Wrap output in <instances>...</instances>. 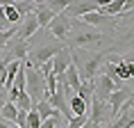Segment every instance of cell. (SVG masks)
Returning a JSON list of instances; mask_svg holds the SVG:
<instances>
[{
  "mask_svg": "<svg viewBox=\"0 0 134 128\" xmlns=\"http://www.w3.org/2000/svg\"><path fill=\"white\" fill-rule=\"evenodd\" d=\"M114 89H116V85H114L107 76H102V73L96 76V80H93V96L98 101H105L107 103V99H109V94H111Z\"/></svg>",
  "mask_w": 134,
  "mask_h": 128,
  "instance_id": "8fae6325",
  "label": "cell"
},
{
  "mask_svg": "<svg viewBox=\"0 0 134 128\" xmlns=\"http://www.w3.org/2000/svg\"><path fill=\"white\" fill-rule=\"evenodd\" d=\"M114 69H116V78L118 80H132V60H116L114 62Z\"/></svg>",
  "mask_w": 134,
  "mask_h": 128,
  "instance_id": "5bb4252c",
  "label": "cell"
},
{
  "mask_svg": "<svg viewBox=\"0 0 134 128\" xmlns=\"http://www.w3.org/2000/svg\"><path fill=\"white\" fill-rule=\"evenodd\" d=\"M7 103V89H0V107Z\"/></svg>",
  "mask_w": 134,
  "mask_h": 128,
  "instance_id": "d4e9b609",
  "label": "cell"
},
{
  "mask_svg": "<svg viewBox=\"0 0 134 128\" xmlns=\"http://www.w3.org/2000/svg\"><path fill=\"white\" fill-rule=\"evenodd\" d=\"M32 110H34V112L39 114V119H41V121L50 119V117H52V114L57 112V110H52V107L48 105V101H46V99H41L39 103H34V105H32Z\"/></svg>",
  "mask_w": 134,
  "mask_h": 128,
  "instance_id": "2e32d148",
  "label": "cell"
},
{
  "mask_svg": "<svg viewBox=\"0 0 134 128\" xmlns=\"http://www.w3.org/2000/svg\"><path fill=\"white\" fill-rule=\"evenodd\" d=\"M62 48H64L62 43H46V46L30 48V53H27V64H30V66H34V69H39L43 62L52 60V57H55Z\"/></svg>",
  "mask_w": 134,
  "mask_h": 128,
  "instance_id": "3957f363",
  "label": "cell"
},
{
  "mask_svg": "<svg viewBox=\"0 0 134 128\" xmlns=\"http://www.w3.org/2000/svg\"><path fill=\"white\" fill-rule=\"evenodd\" d=\"M127 99H132V89L130 87H118V89H114L109 94V99H107V105H109V112H111V119L114 117H118L120 107L125 103Z\"/></svg>",
  "mask_w": 134,
  "mask_h": 128,
  "instance_id": "9c48e42d",
  "label": "cell"
},
{
  "mask_svg": "<svg viewBox=\"0 0 134 128\" xmlns=\"http://www.w3.org/2000/svg\"><path fill=\"white\" fill-rule=\"evenodd\" d=\"M14 105H16V110H21V112H30V110H32V101H30V96L25 92H21L16 96Z\"/></svg>",
  "mask_w": 134,
  "mask_h": 128,
  "instance_id": "d6986e66",
  "label": "cell"
},
{
  "mask_svg": "<svg viewBox=\"0 0 134 128\" xmlns=\"http://www.w3.org/2000/svg\"><path fill=\"white\" fill-rule=\"evenodd\" d=\"M48 30H50V35L57 37L59 41H66L71 37V30H73V18H66L64 14H57L48 23Z\"/></svg>",
  "mask_w": 134,
  "mask_h": 128,
  "instance_id": "52a82bcc",
  "label": "cell"
},
{
  "mask_svg": "<svg viewBox=\"0 0 134 128\" xmlns=\"http://www.w3.org/2000/svg\"><path fill=\"white\" fill-rule=\"evenodd\" d=\"M86 119L96 124V126H102V124H111V112H109V105L105 101H98L96 96L89 103V110H86Z\"/></svg>",
  "mask_w": 134,
  "mask_h": 128,
  "instance_id": "5b68a950",
  "label": "cell"
},
{
  "mask_svg": "<svg viewBox=\"0 0 134 128\" xmlns=\"http://www.w3.org/2000/svg\"><path fill=\"white\" fill-rule=\"evenodd\" d=\"M36 32H39V23H36L34 14L30 12L27 16H23V23L16 28V37H18L21 41H30V39H32Z\"/></svg>",
  "mask_w": 134,
  "mask_h": 128,
  "instance_id": "30bf717a",
  "label": "cell"
},
{
  "mask_svg": "<svg viewBox=\"0 0 134 128\" xmlns=\"http://www.w3.org/2000/svg\"><path fill=\"white\" fill-rule=\"evenodd\" d=\"M23 71H25V94L30 96L32 105H34V103H39L46 96V78L36 71L34 66H30L27 60L23 62Z\"/></svg>",
  "mask_w": 134,
  "mask_h": 128,
  "instance_id": "7a4b0ae2",
  "label": "cell"
},
{
  "mask_svg": "<svg viewBox=\"0 0 134 128\" xmlns=\"http://www.w3.org/2000/svg\"><path fill=\"white\" fill-rule=\"evenodd\" d=\"M16 28H18V25H14V28H7V30H2V32H0V53L5 50V46L9 43V39L16 35Z\"/></svg>",
  "mask_w": 134,
  "mask_h": 128,
  "instance_id": "7402d4cb",
  "label": "cell"
},
{
  "mask_svg": "<svg viewBox=\"0 0 134 128\" xmlns=\"http://www.w3.org/2000/svg\"><path fill=\"white\" fill-rule=\"evenodd\" d=\"M91 12H98V2H91V0H73V2H68L66 5V9H64L62 14L66 16V18H82L84 14H91Z\"/></svg>",
  "mask_w": 134,
  "mask_h": 128,
  "instance_id": "ba28073f",
  "label": "cell"
},
{
  "mask_svg": "<svg viewBox=\"0 0 134 128\" xmlns=\"http://www.w3.org/2000/svg\"><path fill=\"white\" fill-rule=\"evenodd\" d=\"M107 50H98V53H86V50H75L71 55L73 60V66L77 69V76L80 80H89V82H93L96 80V76L100 73V66H102V62L107 60Z\"/></svg>",
  "mask_w": 134,
  "mask_h": 128,
  "instance_id": "6da1fadb",
  "label": "cell"
},
{
  "mask_svg": "<svg viewBox=\"0 0 134 128\" xmlns=\"http://www.w3.org/2000/svg\"><path fill=\"white\" fill-rule=\"evenodd\" d=\"M5 57H2V62H25L27 60V53H30V43L27 41H21L18 37H12L9 39V43L5 46Z\"/></svg>",
  "mask_w": 134,
  "mask_h": 128,
  "instance_id": "277c9868",
  "label": "cell"
},
{
  "mask_svg": "<svg viewBox=\"0 0 134 128\" xmlns=\"http://www.w3.org/2000/svg\"><path fill=\"white\" fill-rule=\"evenodd\" d=\"M5 5H7V2H2V0H0V32H2V30H7V18H5V12H2V7H5Z\"/></svg>",
  "mask_w": 134,
  "mask_h": 128,
  "instance_id": "603a6c76",
  "label": "cell"
},
{
  "mask_svg": "<svg viewBox=\"0 0 134 128\" xmlns=\"http://www.w3.org/2000/svg\"><path fill=\"white\" fill-rule=\"evenodd\" d=\"M80 21L86 23V25H91V28H111V25H114V18H109V16H105V14H100V12L84 14Z\"/></svg>",
  "mask_w": 134,
  "mask_h": 128,
  "instance_id": "4fadbf2b",
  "label": "cell"
},
{
  "mask_svg": "<svg viewBox=\"0 0 134 128\" xmlns=\"http://www.w3.org/2000/svg\"><path fill=\"white\" fill-rule=\"evenodd\" d=\"M105 39V32H100V30H96V32H77V35H73V37H68L66 41H68V46L66 48L71 50V48H75V50H82V48H86V46H91V43H98V41H102Z\"/></svg>",
  "mask_w": 134,
  "mask_h": 128,
  "instance_id": "8992f818",
  "label": "cell"
},
{
  "mask_svg": "<svg viewBox=\"0 0 134 128\" xmlns=\"http://www.w3.org/2000/svg\"><path fill=\"white\" fill-rule=\"evenodd\" d=\"M68 110H71V117H82V114H86V110H89V105H86L84 101L80 99L77 94L73 96L71 101H68Z\"/></svg>",
  "mask_w": 134,
  "mask_h": 128,
  "instance_id": "9a60e30c",
  "label": "cell"
},
{
  "mask_svg": "<svg viewBox=\"0 0 134 128\" xmlns=\"http://www.w3.org/2000/svg\"><path fill=\"white\" fill-rule=\"evenodd\" d=\"M0 89H5V87H2V85H0Z\"/></svg>",
  "mask_w": 134,
  "mask_h": 128,
  "instance_id": "83f0119b",
  "label": "cell"
},
{
  "mask_svg": "<svg viewBox=\"0 0 134 128\" xmlns=\"http://www.w3.org/2000/svg\"><path fill=\"white\" fill-rule=\"evenodd\" d=\"M0 128H14V124H9V121H5V119H0Z\"/></svg>",
  "mask_w": 134,
  "mask_h": 128,
  "instance_id": "484cf974",
  "label": "cell"
},
{
  "mask_svg": "<svg viewBox=\"0 0 134 128\" xmlns=\"http://www.w3.org/2000/svg\"><path fill=\"white\" fill-rule=\"evenodd\" d=\"M0 60H2V55H0Z\"/></svg>",
  "mask_w": 134,
  "mask_h": 128,
  "instance_id": "f1b7e54d",
  "label": "cell"
},
{
  "mask_svg": "<svg viewBox=\"0 0 134 128\" xmlns=\"http://www.w3.org/2000/svg\"><path fill=\"white\" fill-rule=\"evenodd\" d=\"M2 12H5V18H7V23L12 28H14V25H21V14L12 7V2H7V5L2 7Z\"/></svg>",
  "mask_w": 134,
  "mask_h": 128,
  "instance_id": "e0dca14e",
  "label": "cell"
},
{
  "mask_svg": "<svg viewBox=\"0 0 134 128\" xmlns=\"http://www.w3.org/2000/svg\"><path fill=\"white\" fill-rule=\"evenodd\" d=\"M66 5H68L66 0H48V2H43V7L50 9L52 14H62L64 9H66Z\"/></svg>",
  "mask_w": 134,
  "mask_h": 128,
  "instance_id": "44dd1931",
  "label": "cell"
},
{
  "mask_svg": "<svg viewBox=\"0 0 134 128\" xmlns=\"http://www.w3.org/2000/svg\"><path fill=\"white\" fill-rule=\"evenodd\" d=\"M5 78H7V62L0 60V85H5Z\"/></svg>",
  "mask_w": 134,
  "mask_h": 128,
  "instance_id": "cb8c5ba5",
  "label": "cell"
},
{
  "mask_svg": "<svg viewBox=\"0 0 134 128\" xmlns=\"http://www.w3.org/2000/svg\"><path fill=\"white\" fill-rule=\"evenodd\" d=\"M64 126H66V121H64V117L59 112H55L50 119L41 121V128H64Z\"/></svg>",
  "mask_w": 134,
  "mask_h": 128,
  "instance_id": "ffe728a7",
  "label": "cell"
},
{
  "mask_svg": "<svg viewBox=\"0 0 134 128\" xmlns=\"http://www.w3.org/2000/svg\"><path fill=\"white\" fill-rule=\"evenodd\" d=\"M71 62H73L71 60V50L64 46V48L52 57V76H62V73L71 66Z\"/></svg>",
  "mask_w": 134,
  "mask_h": 128,
  "instance_id": "7c38bea8",
  "label": "cell"
},
{
  "mask_svg": "<svg viewBox=\"0 0 134 128\" xmlns=\"http://www.w3.org/2000/svg\"><path fill=\"white\" fill-rule=\"evenodd\" d=\"M16 114H18V110H16V105H14V103H9V101L0 107V117H2L5 121H9V124H14V121H16Z\"/></svg>",
  "mask_w": 134,
  "mask_h": 128,
  "instance_id": "ac0fdd59",
  "label": "cell"
},
{
  "mask_svg": "<svg viewBox=\"0 0 134 128\" xmlns=\"http://www.w3.org/2000/svg\"><path fill=\"white\" fill-rule=\"evenodd\" d=\"M109 128H116V126H114V124H109Z\"/></svg>",
  "mask_w": 134,
  "mask_h": 128,
  "instance_id": "4316f807",
  "label": "cell"
}]
</instances>
